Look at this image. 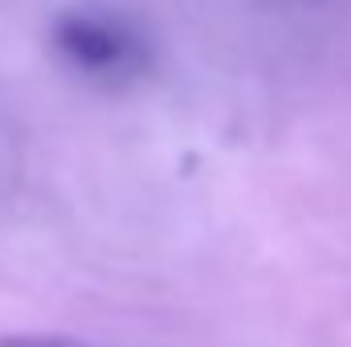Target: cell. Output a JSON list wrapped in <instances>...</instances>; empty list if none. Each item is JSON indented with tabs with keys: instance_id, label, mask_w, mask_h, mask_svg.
<instances>
[{
	"instance_id": "obj_1",
	"label": "cell",
	"mask_w": 351,
	"mask_h": 347,
	"mask_svg": "<svg viewBox=\"0 0 351 347\" xmlns=\"http://www.w3.org/2000/svg\"><path fill=\"white\" fill-rule=\"evenodd\" d=\"M53 49L70 70L102 86H127L152 66V45L119 12L106 8H74L53 21Z\"/></svg>"
},
{
	"instance_id": "obj_2",
	"label": "cell",
	"mask_w": 351,
	"mask_h": 347,
	"mask_svg": "<svg viewBox=\"0 0 351 347\" xmlns=\"http://www.w3.org/2000/svg\"><path fill=\"white\" fill-rule=\"evenodd\" d=\"M0 347H90V344L58 339V335H16V339H0Z\"/></svg>"
}]
</instances>
